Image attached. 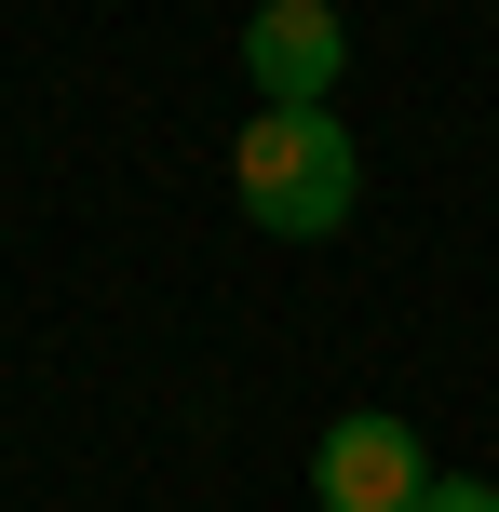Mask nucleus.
Wrapping results in <instances>:
<instances>
[{
  "label": "nucleus",
  "mask_w": 499,
  "mask_h": 512,
  "mask_svg": "<svg viewBox=\"0 0 499 512\" xmlns=\"http://www.w3.org/2000/svg\"><path fill=\"white\" fill-rule=\"evenodd\" d=\"M338 68H351L338 0H257V27H243V81H257V108H324Z\"/></svg>",
  "instance_id": "obj_3"
},
{
  "label": "nucleus",
  "mask_w": 499,
  "mask_h": 512,
  "mask_svg": "<svg viewBox=\"0 0 499 512\" xmlns=\"http://www.w3.org/2000/svg\"><path fill=\"white\" fill-rule=\"evenodd\" d=\"M230 189H243V216H257V230L324 243V230L351 216V189H365V149H351L338 108H257V122H243V149H230Z\"/></svg>",
  "instance_id": "obj_1"
},
{
  "label": "nucleus",
  "mask_w": 499,
  "mask_h": 512,
  "mask_svg": "<svg viewBox=\"0 0 499 512\" xmlns=\"http://www.w3.org/2000/svg\"><path fill=\"white\" fill-rule=\"evenodd\" d=\"M419 512H499V486H473V472H446V486H419Z\"/></svg>",
  "instance_id": "obj_4"
},
{
  "label": "nucleus",
  "mask_w": 499,
  "mask_h": 512,
  "mask_svg": "<svg viewBox=\"0 0 499 512\" xmlns=\"http://www.w3.org/2000/svg\"><path fill=\"white\" fill-rule=\"evenodd\" d=\"M419 486H432V472H419V432H405L392 405H351L338 432L311 445V499L324 512H419Z\"/></svg>",
  "instance_id": "obj_2"
}]
</instances>
